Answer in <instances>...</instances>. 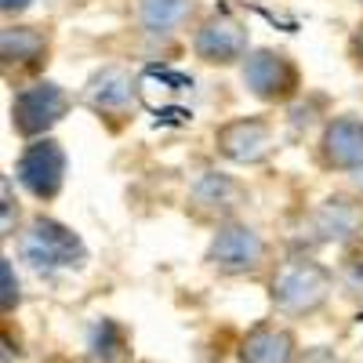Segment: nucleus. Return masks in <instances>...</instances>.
Wrapping results in <instances>:
<instances>
[{
	"mask_svg": "<svg viewBox=\"0 0 363 363\" xmlns=\"http://www.w3.org/2000/svg\"><path fill=\"white\" fill-rule=\"evenodd\" d=\"M335 287V269H327L313 255H291L272 272L269 301L280 316H313L330 301Z\"/></svg>",
	"mask_w": 363,
	"mask_h": 363,
	"instance_id": "obj_1",
	"label": "nucleus"
},
{
	"mask_svg": "<svg viewBox=\"0 0 363 363\" xmlns=\"http://www.w3.org/2000/svg\"><path fill=\"white\" fill-rule=\"evenodd\" d=\"M18 258L37 269V272H66V269H84L87 262V244L80 233H73L66 222L51 215H33L15 236Z\"/></svg>",
	"mask_w": 363,
	"mask_h": 363,
	"instance_id": "obj_2",
	"label": "nucleus"
},
{
	"mask_svg": "<svg viewBox=\"0 0 363 363\" xmlns=\"http://www.w3.org/2000/svg\"><path fill=\"white\" fill-rule=\"evenodd\" d=\"M73 99L62 84L55 80H33L18 87L11 95V106H8V120H11V131L26 142H37V138H48L62 116L69 113Z\"/></svg>",
	"mask_w": 363,
	"mask_h": 363,
	"instance_id": "obj_3",
	"label": "nucleus"
},
{
	"mask_svg": "<svg viewBox=\"0 0 363 363\" xmlns=\"http://www.w3.org/2000/svg\"><path fill=\"white\" fill-rule=\"evenodd\" d=\"M138 102H142L138 77H135V69L120 66V62L99 66L80 87V106L91 109L99 120H106V124H113V128L135 120Z\"/></svg>",
	"mask_w": 363,
	"mask_h": 363,
	"instance_id": "obj_4",
	"label": "nucleus"
},
{
	"mask_svg": "<svg viewBox=\"0 0 363 363\" xmlns=\"http://www.w3.org/2000/svg\"><path fill=\"white\" fill-rule=\"evenodd\" d=\"M203 262L218 277H255V272H262L269 265V244L255 225L233 218V222L215 225V236H211V244L203 251Z\"/></svg>",
	"mask_w": 363,
	"mask_h": 363,
	"instance_id": "obj_5",
	"label": "nucleus"
},
{
	"mask_svg": "<svg viewBox=\"0 0 363 363\" xmlns=\"http://www.w3.org/2000/svg\"><path fill=\"white\" fill-rule=\"evenodd\" d=\"M240 80L262 106H287L301 95V69L284 48H255L240 66Z\"/></svg>",
	"mask_w": 363,
	"mask_h": 363,
	"instance_id": "obj_6",
	"label": "nucleus"
},
{
	"mask_svg": "<svg viewBox=\"0 0 363 363\" xmlns=\"http://www.w3.org/2000/svg\"><path fill=\"white\" fill-rule=\"evenodd\" d=\"M359 236H363V196L356 193L323 196L301 222V240L309 247H327V244L349 247Z\"/></svg>",
	"mask_w": 363,
	"mask_h": 363,
	"instance_id": "obj_7",
	"label": "nucleus"
},
{
	"mask_svg": "<svg viewBox=\"0 0 363 363\" xmlns=\"http://www.w3.org/2000/svg\"><path fill=\"white\" fill-rule=\"evenodd\" d=\"M66 149L58 138H37V142H26L22 153L15 160V182L33 196L37 203H51L66 186Z\"/></svg>",
	"mask_w": 363,
	"mask_h": 363,
	"instance_id": "obj_8",
	"label": "nucleus"
},
{
	"mask_svg": "<svg viewBox=\"0 0 363 363\" xmlns=\"http://www.w3.org/2000/svg\"><path fill=\"white\" fill-rule=\"evenodd\" d=\"M251 37L247 26L229 11H211L207 18L196 22L193 29V55L203 66H244V58L251 55Z\"/></svg>",
	"mask_w": 363,
	"mask_h": 363,
	"instance_id": "obj_9",
	"label": "nucleus"
},
{
	"mask_svg": "<svg viewBox=\"0 0 363 363\" xmlns=\"http://www.w3.org/2000/svg\"><path fill=\"white\" fill-rule=\"evenodd\" d=\"M215 149L229 164H262L272 149V124L265 116H233L215 131Z\"/></svg>",
	"mask_w": 363,
	"mask_h": 363,
	"instance_id": "obj_10",
	"label": "nucleus"
},
{
	"mask_svg": "<svg viewBox=\"0 0 363 363\" xmlns=\"http://www.w3.org/2000/svg\"><path fill=\"white\" fill-rule=\"evenodd\" d=\"M247 203V186L236 174L225 171H203L189 186V211L196 218L211 222H233V215Z\"/></svg>",
	"mask_w": 363,
	"mask_h": 363,
	"instance_id": "obj_11",
	"label": "nucleus"
},
{
	"mask_svg": "<svg viewBox=\"0 0 363 363\" xmlns=\"http://www.w3.org/2000/svg\"><path fill=\"white\" fill-rule=\"evenodd\" d=\"M316 160L327 171H345V174L363 167V116L356 113L330 116L316 142Z\"/></svg>",
	"mask_w": 363,
	"mask_h": 363,
	"instance_id": "obj_12",
	"label": "nucleus"
},
{
	"mask_svg": "<svg viewBox=\"0 0 363 363\" xmlns=\"http://www.w3.org/2000/svg\"><path fill=\"white\" fill-rule=\"evenodd\" d=\"M51 55V33L44 26H4L0 33V66H4V77L15 73H37L48 66Z\"/></svg>",
	"mask_w": 363,
	"mask_h": 363,
	"instance_id": "obj_13",
	"label": "nucleus"
},
{
	"mask_svg": "<svg viewBox=\"0 0 363 363\" xmlns=\"http://www.w3.org/2000/svg\"><path fill=\"white\" fill-rule=\"evenodd\" d=\"M196 15V0H135V22L145 37L171 40Z\"/></svg>",
	"mask_w": 363,
	"mask_h": 363,
	"instance_id": "obj_14",
	"label": "nucleus"
},
{
	"mask_svg": "<svg viewBox=\"0 0 363 363\" xmlns=\"http://www.w3.org/2000/svg\"><path fill=\"white\" fill-rule=\"evenodd\" d=\"M298 345L294 335L280 323H258L240 342V363H294Z\"/></svg>",
	"mask_w": 363,
	"mask_h": 363,
	"instance_id": "obj_15",
	"label": "nucleus"
},
{
	"mask_svg": "<svg viewBox=\"0 0 363 363\" xmlns=\"http://www.w3.org/2000/svg\"><path fill=\"white\" fill-rule=\"evenodd\" d=\"M87 349H91V359L95 363H120L128 356V330L116 320H102V323H95V330H91Z\"/></svg>",
	"mask_w": 363,
	"mask_h": 363,
	"instance_id": "obj_16",
	"label": "nucleus"
},
{
	"mask_svg": "<svg viewBox=\"0 0 363 363\" xmlns=\"http://www.w3.org/2000/svg\"><path fill=\"white\" fill-rule=\"evenodd\" d=\"M335 280H338V291L352 301V306H363V240H356V244H349L342 251Z\"/></svg>",
	"mask_w": 363,
	"mask_h": 363,
	"instance_id": "obj_17",
	"label": "nucleus"
},
{
	"mask_svg": "<svg viewBox=\"0 0 363 363\" xmlns=\"http://www.w3.org/2000/svg\"><path fill=\"white\" fill-rule=\"evenodd\" d=\"M0 309H4L8 316L18 309V301H22V284H18V272H15V262L4 255L0 258Z\"/></svg>",
	"mask_w": 363,
	"mask_h": 363,
	"instance_id": "obj_18",
	"label": "nucleus"
},
{
	"mask_svg": "<svg viewBox=\"0 0 363 363\" xmlns=\"http://www.w3.org/2000/svg\"><path fill=\"white\" fill-rule=\"evenodd\" d=\"M0 215H4V236H18V203L11 200V174L0 178Z\"/></svg>",
	"mask_w": 363,
	"mask_h": 363,
	"instance_id": "obj_19",
	"label": "nucleus"
},
{
	"mask_svg": "<svg viewBox=\"0 0 363 363\" xmlns=\"http://www.w3.org/2000/svg\"><path fill=\"white\" fill-rule=\"evenodd\" d=\"M298 363H342L335 349H327V345H316V349H306L298 356Z\"/></svg>",
	"mask_w": 363,
	"mask_h": 363,
	"instance_id": "obj_20",
	"label": "nucleus"
},
{
	"mask_svg": "<svg viewBox=\"0 0 363 363\" xmlns=\"http://www.w3.org/2000/svg\"><path fill=\"white\" fill-rule=\"evenodd\" d=\"M349 55H352V62L363 69V22L352 29V40H349Z\"/></svg>",
	"mask_w": 363,
	"mask_h": 363,
	"instance_id": "obj_21",
	"label": "nucleus"
},
{
	"mask_svg": "<svg viewBox=\"0 0 363 363\" xmlns=\"http://www.w3.org/2000/svg\"><path fill=\"white\" fill-rule=\"evenodd\" d=\"M33 4H37V0H0V11H4V15L11 18V15H22V11H29Z\"/></svg>",
	"mask_w": 363,
	"mask_h": 363,
	"instance_id": "obj_22",
	"label": "nucleus"
},
{
	"mask_svg": "<svg viewBox=\"0 0 363 363\" xmlns=\"http://www.w3.org/2000/svg\"><path fill=\"white\" fill-rule=\"evenodd\" d=\"M349 193H356V196H363V167H356V171L349 174Z\"/></svg>",
	"mask_w": 363,
	"mask_h": 363,
	"instance_id": "obj_23",
	"label": "nucleus"
}]
</instances>
